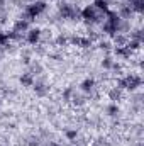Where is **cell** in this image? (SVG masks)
I'll return each mask as SVG.
<instances>
[{"label": "cell", "instance_id": "6da1fadb", "mask_svg": "<svg viewBox=\"0 0 144 146\" xmlns=\"http://www.w3.org/2000/svg\"><path fill=\"white\" fill-rule=\"evenodd\" d=\"M46 10V2H42V0H39V2H34V3H29L27 7H26V12H24V17H26V21H32V19H36L39 14H42Z\"/></svg>", "mask_w": 144, "mask_h": 146}, {"label": "cell", "instance_id": "7a4b0ae2", "mask_svg": "<svg viewBox=\"0 0 144 146\" xmlns=\"http://www.w3.org/2000/svg\"><path fill=\"white\" fill-rule=\"evenodd\" d=\"M80 15H81L87 22H90V24H93V22H98V21H100V14L97 12V9H95L93 5H87V7L80 12Z\"/></svg>", "mask_w": 144, "mask_h": 146}, {"label": "cell", "instance_id": "3957f363", "mask_svg": "<svg viewBox=\"0 0 144 146\" xmlns=\"http://www.w3.org/2000/svg\"><path fill=\"white\" fill-rule=\"evenodd\" d=\"M59 14L63 15V19H75L80 10L75 7V5H70V3H61L59 5Z\"/></svg>", "mask_w": 144, "mask_h": 146}, {"label": "cell", "instance_id": "277c9868", "mask_svg": "<svg viewBox=\"0 0 144 146\" xmlns=\"http://www.w3.org/2000/svg\"><path fill=\"white\" fill-rule=\"evenodd\" d=\"M141 83H143V80H141L139 75H127V76H124V85L129 90H136L137 87H141Z\"/></svg>", "mask_w": 144, "mask_h": 146}, {"label": "cell", "instance_id": "5b68a950", "mask_svg": "<svg viewBox=\"0 0 144 146\" xmlns=\"http://www.w3.org/2000/svg\"><path fill=\"white\" fill-rule=\"evenodd\" d=\"M26 39H27V42H29V44H36L37 41L41 39V29H37V27L29 29V31L26 33Z\"/></svg>", "mask_w": 144, "mask_h": 146}, {"label": "cell", "instance_id": "8992f818", "mask_svg": "<svg viewBox=\"0 0 144 146\" xmlns=\"http://www.w3.org/2000/svg\"><path fill=\"white\" fill-rule=\"evenodd\" d=\"M71 44H75V46H80V48H90V46H92V39H90V37L75 36V37H71Z\"/></svg>", "mask_w": 144, "mask_h": 146}, {"label": "cell", "instance_id": "52a82bcc", "mask_svg": "<svg viewBox=\"0 0 144 146\" xmlns=\"http://www.w3.org/2000/svg\"><path fill=\"white\" fill-rule=\"evenodd\" d=\"M34 92H36L37 97H44V95H48L49 87H48L44 82H36V83H34Z\"/></svg>", "mask_w": 144, "mask_h": 146}, {"label": "cell", "instance_id": "ba28073f", "mask_svg": "<svg viewBox=\"0 0 144 146\" xmlns=\"http://www.w3.org/2000/svg\"><path fill=\"white\" fill-rule=\"evenodd\" d=\"M19 82H20L22 87H32L34 85V76H32V73H22Z\"/></svg>", "mask_w": 144, "mask_h": 146}, {"label": "cell", "instance_id": "9c48e42d", "mask_svg": "<svg viewBox=\"0 0 144 146\" xmlns=\"http://www.w3.org/2000/svg\"><path fill=\"white\" fill-rule=\"evenodd\" d=\"M14 31L15 33H26V31H29V21H26V19H20V21H17L15 22V26H14Z\"/></svg>", "mask_w": 144, "mask_h": 146}, {"label": "cell", "instance_id": "30bf717a", "mask_svg": "<svg viewBox=\"0 0 144 146\" xmlns=\"http://www.w3.org/2000/svg\"><path fill=\"white\" fill-rule=\"evenodd\" d=\"M80 87H81V90H83V92H92V90H93V87H95V80H93V78H85V80L81 82V85H80Z\"/></svg>", "mask_w": 144, "mask_h": 146}, {"label": "cell", "instance_id": "8fae6325", "mask_svg": "<svg viewBox=\"0 0 144 146\" xmlns=\"http://www.w3.org/2000/svg\"><path fill=\"white\" fill-rule=\"evenodd\" d=\"M115 54L122 56V58H129L132 54V51L127 48V46H115Z\"/></svg>", "mask_w": 144, "mask_h": 146}, {"label": "cell", "instance_id": "7c38bea8", "mask_svg": "<svg viewBox=\"0 0 144 146\" xmlns=\"http://www.w3.org/2000/svg\"><path fill=\"white\" fill-rule=\"evenodd\" d=\"M93 7H95L97 10H100V12L105 14L108 10V2L107 0H95V2H93Z\"/></svg>", "mask_w": 144, "mask_h": 146}, {"label": "cell", "instance_id": "4fadbf2b", "mask_svg": "<svg viewBox=\"0 0 144 146\" xmlns=\"http://www.w3.org/2000/svg\"><path fill=\"white\" fill-rule=\"evenodd\" d=\"M120 95H122V94H120V88H117V87H115V88H112V90L108 92V97H110L112 100H115V102L120 99Z\"/></svg>", "mask_w": 144, "mask_h": 146}, {"label": "cell", "instance_id": "5bb4252c", "mask_svg": "<svg viewBox=\"0 0 144 146\" xmlns=\"http://www.w3.org/2000/svg\"><path fill=\"white\" fill-rule=\"evenodd\" d=\"M65 136H66L68 141H75L76 136H78V133H76V129H66V131H65Z\"/></svg>", "mask_w": 144, "mask_h": 146}, {"label": "cell", "instance_id": "9a60e30c", "mask_svg": "<svg viewBox=\"0 0 144 146\" xmlns=\"http://www.w3.org/2000/svg\"><path fill=\"white\" fill-rule=\"evenodd\" d=\"M131 14H132L131 5H124V7L120 9V15H122V17H131Z\"/></svg>", "mask_w": 144, "mask_h": 146}, {"label": "cell", "instance_id": "2e32d148", "mask_svg": "<svg viewBox=\"0 0 144 146\" xmlns=\"http://www.w3.org/2000/svg\"><path fill=\"white\" fill-rule=\"evenodd\" d=\"M112 66H114V61H112V58H104V60H102V68H105V70H110V68H112Z\"/></svg>", "mask_w": 144, "mask_h": 146}, {"label": "cell", "instance_id": "e0dca14e", "mask_svg": "<svg viewBox=\"0 0 144 146\" xmlns=\"http://www.w3.org/2000/svg\"><path fill=\"white\" fill-rule=\"evenodd\" d=\"M107 114H108V115H112V117H114V115H117V114H119V107H117V104L108 106V107H107Z\"/></svg>", "mask_w": 144, "mask_h": 146}, {"label": "cell", "instance_id": "ac0fdd59", "mask_svg": "<svg viewBox=\"0 0 144 146\" xmlns=\"http://www.w3.org/2000/svg\"><path fill=\"white\" fill-rule=\"evenodd\" d=\"M71 97H73V88L71 87L65 88V92H63V100H70Z\"/></svg>", "mask_w": 144, "mask_h": 146}, {"label": "cell", "instance_id": "d6986e66", "mask_svg": "<svg viewBox=\"0 0 144 146\" xmlns=\"http://www.w3.org/2000/svg\"><path fill=\"white\" fill-rule=\"evenodd\" d=\"M0 46H9V36H7V33H0Z\"/></svg>", "mask_w": 144, "mask_h": 146}, {"label": "cell", "instance_id": "ffe728a7", "mask_svg": "<svg viewBox=\"0 0 144 146\" xmlns=\"http://www.w3.org/2000/svg\"><path fill=\"white\" fill-rule=\"evenodd\" d=\"M56 42H58V44H66V42H68V39H66L65 36H59L58 39H56Z\"/></svg>", "mask_w": 144, "mask_h": 146}, {"label": "cell", "instance_id": "44dd1931", "mask_svg": "<svg viewBox=\"0 0 144 146\" xmlns=\"http://www.w3.org/2000/svg\"><path fill=\"white\" fill-rule=\"evenodd\" d=\"M100 48H102V49H110V42H107V41H105V42H104V41H102V42H100Z\"/></svg>", "mask_w": 144, "mask_h": 146}, {"label": "cell", "instance_id": "7402d4cb", "mask_svg": "<svg viewBox=\"0 0 144 146\" xmlns=\"http://www.w3.org/2000/svg\"><path fill=\"white\" fill-rule=\"evenodd\" d=\"M48 146H59V145H58V143H54V141H51V143H49Z\"/></svg>", "mask_w": 144, "mask_h": 146}, {"label": "cell", "instance_id": "603a6c76", "mask_svg": "<svg viewBox=\"0 0 144 146\" xmlns=\"http://www.w3.org/2000/svg\"><path fill=\"white\" fill-rule=\"evenodd\" d=\"M3 3H5V0H0V9L3 7Z\"/></svg>", "mask_w": 144, "mask_h": 146}, {"label": "cell", "instance_id": "cb8c5ba5", "mask_svg": "<svg viewBox=\"0 0 144 146\" xmlns=\"http://www.w3.org/2000/svg\"><path fill=\"white\" fill-rule=\"evenodd\" d=\"M127 2H132V0H127Z\"/></svg>", "mask_w": 144, "mask_h": 146}]
</instances>
